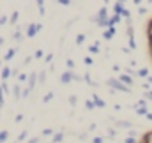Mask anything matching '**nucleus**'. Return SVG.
Segmentation results:
<instances>
[{
    "mask_svg": "<svg viewBox=\"0 0 152 143\" xmlns=\"http://www.w3.org/2000/svg\"><path fill=\"white\" fill-rule=\"evenodd\" d=\"M32 57H34V58H42V57H44V51H42V50H37Z\"/></svg>",
    "mask_w": 152,
    "mask_h": 143,
    "instance_id": "32",
    "label": "nucleus"
},
{
    "mask_svg": "<svg viewBox=\"0 0 152 143\" xmlns=\"http://www.w3.org/2000/svg\"><path fill=\"white\" fill-rule=\"evenodd\" d=\"M120 20H122V16H120V14H113V16H110V21H108V28H110V27H115L117 23H120Z\"/></svg>",
    "mask_w": 152,
    "mask_h": 143,
    "instance_id": "9",
    "label": "nucleus"
},
{
    "mask_svg": "<svg viewBox=\"0 0 152 143\" xmlns=\"http://www.w3.org/2000/svg\"><path fill=\"white\" fill-rule=\"evenodd\" d=\"M21 97V88L20 85H14V99H20Z\"/></svg>",
    "mask_w": 152,
    "mask_h": 143,
    "instance_id": "22",
    "label": "nucleus"
},
{
    "mask_svg": "<svg viewBox=\"0 0 152 143\" xmlns=\"http://www.w3.org/2000/svg\"><path fill=\"white\" fill-rule=\"evenodd\" d=\"M11 74H12V69H11L9 66H4L2 71H0V78H2V81H7V80L11 78Z\"/></svg>",
    "mask_w": 152,
    "mask_h": 143,
    "instance_id": "6",
    "label": "nucleus"
},
{
    "mask_svg": "<svg viewBox=\"0 0 152 143\" xmlns=\"http://www.w3.org/2000/svg\"><path fill=\"white\" fill-rule=\"evenodd\" d=\"M44 60H46V62H51V60H53V55H51V53H48V55L44 57Z\"/></svg>",
    "mask_w": 152,
    "mask_h": 143,
    "instance_id": "44",
    "label": "nucleus"
},
{
    "mask_svg": "<svg viewBox=\"0 0 152 143\" xmlns=\"http://www.w3.org/2000/svg\"><path fill=\"white\" fill-rule=\"evenodd\" d=\"M0 104H4V90L0 88Z\"/></svg>",
    "mask_w": 152,
    "mask_h": 143,
    "instance_id": "47",
    "label": "nucleus"
},
{
    "mask_svg": "<svg viewBox=\"0 0 152 143\" xmlns=\"http://www.w3.org/2000/svg\"><path fill=\"white\" fill-rule=\"evenodd\" d=\"M136 113H138V115H143V117H145V115L149 113V109H147V108H136Z\"/></svg>",
    "mask_w": 152,
    "mask_h": 143,
    "instance_id": "30",
    "label": "nucleus"
},
{
    "mask_svg": "<svg viewBox=\"0 0 152 143\" xmlns=\"http://www.w3.org/2000/svg\"><path fill=\"white\" fill-rule=\"evenodd\" d=\"M108 21H110V16H108V9H106V5H104V7H101V9L97 11L96 23H97V27H101V28H108Z\"/></svg>",
    "mask_w": 152,
    "mask_h": 143,
    "instance_id": "1",
    "label": "nucleus"
},
{
    "mask_svg": "<svg viewBox=\"0 0 152 143\" xmlns=\"http://www.w3.org/2000/svg\"><path fill=\"white\" fill-rule=\"evenodd\" d=\"M118 2H120V4H122V5H124V4H126V2H127V0H118Z\"/></svg>",
    "mask_w": 152,
    "mask_h": 143,
    "instance_id": "55",
    "label": "nucleus"
},
{
    "mask_svg": "<svg viewBox=\"0 0 152 143\" xmlns=\"http://www.w3.org/2000/svg\"><path fill=\"white\" fill-rule=\"evenodd\" d=\"M36 4H37L39 9H41V7H44V0H36Z\"/></svg>",
    "mask_w": 152,
    "mask_h": 143,
    "instance_id": "46",
    "label": "nucleus"
},
{
    "mask_svg": "<svg viewBox=\"0 0 152 143\" xmlns=\"http://www.w3.org/2000/svg\"><path fill=\"white\" fill-rule=\"evenodd\" d=\"M37 81L41 83V85H42V83L46 81V71H41V72L37 74Z\"/></svg>",
    "mask_w": 152,
    "mask_h": 143,
    "instance_id": "20",
    "label": "nucleus"
},
{
    "mask_svg": "<svg viewBox=\"0 0 152 143\" xmlns=\"http://www.w3.org/2000/svg\"><path fill=\"white\" fill-rule=\"evenodd\" d=\"M7 138H9V131H0V142H7Z\"/></svg>",
    "mask_w": 152,
    "mask_h": 143,
    "instance_id": "24",
    "label": "nucleus"
},
{
    "mask_svg": "<svg viewBox=\"0 0 152 143\" xmlns=\"http://www.w3.org/2000/svg\"><path fill=\"white\" fill-rule=\"evenodd\" d=\"M147 83H152V74L149 76V78H147Z\"/></svg>",
    "mask_w": 152,
    "mask_h": 143,
    "instance_id": "54",
    "label": "nucleus"
},
{
    "mask_svg": "<svg viewBox=\"0 0 152 143\" xmlns=\"http://www.w3.org/2000/svg\"><path fill=\"white\" fill-rule=\"evenodd\" d=\"M42 30V25L41 23H30V25H27V37L28 39H32V37H36Z\"/></svg>",
    "mask_w": 152,
    "mask_h": 143,
    "instance_id": "3",
    "label": "nucleus"
},
{
    "mask_svg": "<svg viewBox=\"0 0 152 143\" xmlns=\"http://www.w3.org/2000/svg\"><path fill=\"white\" fill-rule=\"evenodd\" d=\"M117 127H120V129H131V122H126V120L117 122Z\"/></svg>",
    "mask_w": 152,
    "mask_h": 143,
    "instance_id": "18",
    "label": "nucleus"
},
{
    "mask_svg": "<svg viewBox=\"0 0 152 143\" xmlns=\"http://www.w3.org/2000/svg\"><path fill=\"white\" fill-rule=\"evenodd\" d=\"M57 2H58L60 5H71V4H73V0H57Z\"/></svg>",
    "mask_w": 152,
    "mask_h": 143,
    "instance_id": "37",
    "label": "nucleus"
},
{
    "mask_svg": "<svg viewBox=\"0 0 152 143\" xmlns=\"http://www.w3.org/2000/svg\"><path fill=\"white\" fill-rule=\"evenodd\" d=\"M122 11H124V5H122L118 0H117V2L113 4V14H120Z\"/></svg>",
    "mask_w": 152,
    "mask_h": 143,
    "instance_id": "13",
    "label": "nucleus"
},
{
    "mask_svg": "<svg viewBox=\"0 0 152 143\" xmlns=\"http://www.w3.org/2000/svg\"><path fill=\"white\" fill-rule=\"evenodd\" d=\"M106 85L112 88V90H118V92H131V87H127V85H124L120 80H115V78H110L108 81H106Z\"/></svg>",
    "mask_w": 152,
    "mask_h": 143,
    "instance_id": "2",
    "label": "nucleus"
},
{
    "mask_svg": "<svg viewBox=\"0 0 152 143\" xmlns=\"http://www.w3.org/2000/svg\"><path fill=\"white\" fill-rule=\"evenodd\" d=\"M62 140H64V134H62V133H55V134L51 136V142L53 143H60Z\"/></svg>",
    "mask_w": 152,
    "mask_h": 143,
    "instance_id": "15",
    "label": "nucleus"
},
{
    "mask_svg": "<svg viewBox=\"0 0 152 143\" xmlns=\"http://www.w3.org/2000/svg\"><path fill=\"white\" fill-rule=\"evenodd\" d=\"M30 92H32L30 88H25V90L21 92V97H28V94H30Z\"/></svg>",
    "mask_w": 152,
    "mask_h": 143,
    "instance_id": "40",
    "label": "nucleus"
},
{
    "mask_svg": "<svg viewBox=\"0 0 152 143\" xmlns=\"http://www.w3.org/2000/svg\"><path fill=\"white\" fill-rule=\"evenodd\" d=\"M145 99L152 101V90H147V94H145Z\"/></svg>",
    "mask_w": 152,
    "mask_h": 143,
    "instance_id": "45",
    "label": "nucleus"
},
{
    "mask_svg": "<svg viewBox=\"0 0 152 143\" xmlns=\"http://www.w3.org/2000/svg\"><path fill=\"white\" fill-rule=\"evenodd\" d=\"M118 80L124 83V85H127V87H133L134 85V81H133V78H131V74H127V72H124V74H120L118 76Z\"/></svg>",
    "mask_w": 152,
    "mask_h": 143,
    "instance_id": "5",
    "label": "nucleus"
},
{
    "mask_svg": "<svg viewBox=\"0 0 152 143\" xmlns=\"http://www.w3.org/2000/svg\"><path fill=\"white\" fill-rule=\"evenodd\" d=\"M92 101H94L96 108H104V106H106V103H104V101H103L97 94H94V96H92Z\"/></svg>",
    "mask_w": 152,
    "mask_h": 143,
    "instance_id": "8",
    "label": "nucleus"
},
{
    "mask_svg": "<svg viewBox=\"0 0 152 143\" xmlns=\"http://www.w3.org/2000/svg\"><path fill=\"white\" fill-rule=\"evenodd\" d=\"M83 62H85L87 66H92V64H94V60H92L90 57H85V58H83Z\"/></svg>",
    "mask_w": 152,
    "mask_h": 143,
    "instance_id": "38",
    "label": "nucleus"
},
{
    "mask_svg": "<svg viewBox=\"0 0 152 143\" xmlns=\"http://www.w3.org/2000/svg\"><path fill=\"white\" fill-rule=\"evenodd\" d=\"M85 108H87V109H96V104H94V101H92V99L85 101Z\"/></svg>",
    "mask_w": 152,
    "mask_h": 143,
    "instance_id": "27",
    "label": "nucleus"
},
{
    "mask_svg": "<svg viewBox=\"0 0 152 143\" xmlns=\"http://www.w3.org/2000/svg\"><path fill=\"white\" fill-rule=\"evenodd\" d=\"M53 97H55V94H53V92H48V94H46V96L42 97V103H50V101H51Z\"/></svg>",
    "mask_w": 152,
    "mask_h": 143,
    "instance_id": "23",
    "label": "nucleus"
},
{
    "mask_svg": "<svg viewBox=\"0 0 152 143\" xmlns=\"http://www.w3.org/2000/svg\"><path fill=\"white\" fill-rule=\"evenodd\" d=\"M145 117H147V118H149V120H152V113H147V115H145Z\"/></svg>",
    "mask_w": 152,
    "mask_h": 143,
    "instance_id": "53",
    "label": "nucleus"
},
{
    "mask_svg": "<svg viewBox=\"0 0 152 143\" xmlns=\"http://www.w3.org/2000/svg\"><path fill=\"white\" fill-rule=\"evenodd\" d=\"M0 88L4 90V94H9V85H7V81H2V85H0Z\"/></svg>",
    "mask_w": 152,
    "mask_h": 143,
    "instance_id": "29",
    "label": "nucleus"
},
{
    "mask_svg": "<svg viewBox=\"0 0 152 143\" xmlns=\"http://www.w3.org/2000/svg\"><path fill=\"white\" fill-rule=\"evenodd\" d=\"M115 27H110V28H104V32H103V37L106 39V41H112L113 39V36H115Z\"/></svg>",
    "mask_w": 152,
    "mask_h": 143,
    "instance_id": "7",
    "label": "nucleus"
},
{
    "mask_svg": "<svg viewBox=\"0 0 152 143\" xmlns=\"http://www.w3.org/2000/svg\"><path fill=\"white\" fill-rule=\"evenodd\" d=\"M136 74H138L140 78H149V76H151V72H149V69H147V67L138 69V71H136Z\"/></svg>",
    "mask_w": 152,
    "mask_h": 143,
    "instance_id": "14",
    "label": "nucleus"
},
{
    "mask_svg": "<svg viewBox=\"0 0 152 143\" xmlns=\"http://www.w3.org/2000/svg\"><path fill=\"white\" fill-rule=\"evenodd\" d=\"M83 42H85V34H78V36H76V44L80 46V44H83Z\"/></svg>",
    "mask_w": 152,
    "mask_h": 143,
    "instance_id": "25",
    "label": "nucleus"
},
{
    "mask_svg": "<svg viewBox=\"0 0 152 143\" xmlns=\"http://www.w3.org/2000/svg\"><path fill=\"white\" fill-rule=\"evenodd\" d=\"M69 103H71L73 106H76V103H78V99H76V96H71V97H69Z\"/></svg>",
    "mask_w": 152,
    "mask_h": 143,
    "instance_id": "41",
    "label": "nucleus"
},
{
    "mask_svg": "<svg viewBox=\"0 0 152 143\" xmlns=\"http://www.w3.org/2000/svg\"><path fill=\"white\" fill-rule=\"evenodd\" d=\"M124 143H138V142H136V138L129 136V138H126V140H124Z\"/></svg>",
    "mask_w": 152,
    "mask_h": 143,
    "instance_id": "39",
    "label": "nucleus"
},
{
    "mask_svg": "<svg viewBox=\"0 0 152 143\" xmlns=\"http://www.w3.org/2000/svg\"><path fill=\"white\" fill-rule=\"evenodd\" d=\"M92 143H103V138L101 136H96V138H92Z\"/></svg>",
    "mask_w": 152,
    "mask_h": 143,
    "instance_id": "43",
    "label": "nucleus"
},
{
    "mask_svg": "<svg viewBox=\"0 0 152 143\" xmlns=\"http://www.w3.org/2000/svg\"><path fill=\"white\" fill-rule=\"evenodd\" d=\"M145 12H147V7H140V9H138V14H140V16H143Z\"/></svg>",
    "mask_w": 152,
    "mask_h": 143,
    "instance_id": "42",
    "label": "nucleus"
},
{
    "mask_svg": "<svg viewBox=\"0 0 152 143\" xmlns=\"http://www.w3.org/2000/svg\"><path fill=\"white\" fill-rule=\"evenodd\" d=\"M4 42H5V39H4V37H0V46H4Z\"/></svg>",
    "mask_w": 152,
    "mask_h": 143,
    "instance_id": "51",
    "label": "nucleus"
},
{
    "mask_svg": "<svg viewBox=\"0 0 152 143\" xmlns=\"http://www.w3.org/2000/svg\"><path fill=\"white\" fill-rule=\"evenodd\" d=\"M129 48H131V50H136V41H134V37H129Z\"/></svg>",
    "mask_w": 152,
    "mask_h": 143,
    "instance_id": "33",
    "label": "nucleus"
},
{
    "mask_svg": "<svg viewBox=\"0 0 152 143\" xmlns=\"http://www.w3.org/2000/svg\"><path fill=\"white\" fill-rule=\"evenodd\" d=\"M126 32H127V39H129V37H134V30H133L131 23H127V27H126Z\"/></svg>",
    "mask_w": 152,
    "mask_h": 143,
    "instance_id": "21",
    "label": "nucleus"
},
{
    "mask_svg": "<svg viewBox=\"0 0 152 143\" xmlns=\"http://www.w3.org/2000/svg\"><path fill=\"white\" fill-rule=\"evenodd\" d=\"M133 2H134V4H136V5H140V4H142V2H143V0H133Z\"/></svg>",
    "mask_w": 152,
    "mask_h": 143,
    "instance_id": "52",
    "label": "nucleus"
},
{
    "mask_svg": "<svg viewBox=\"0 0 152 143\" xmlns=\"http://www.w3.org/2000/svg\"><path fill=\"white\" fill-rule=\"evenodd\" d=\"M145 34H147V37H152V18L147 21V25H145Z\"/></svg>",
    "mask_w": 152,
    "mask_h": 143,
    "instance_id": "17",
    "label": "nucleus"
},
{
    "mask_svg": "<svg viewBox=\"0 0 152 143\" xmlns=\"http://www.w3.org/2000/svg\"><path fill=\"white\" fill-rule=\"evenodd\" d=\"M53 134H55V133H53L51 129H44V131H42V136H53Z\"/></svg>",
    "mask_w": 152,
    "mask_h": 143,
    "instance_id": "35",
    "label": "nucleus"
},
{
    "mask_svg": "<svg viewBox=\"0 0 152 143\" xmlns=\"http://www.w3.org/2000/svg\"><path fill=\"white\" fill-rule=\"evenodd\" d=\"M0 143H5V142H0Z\"/></svg>",
    "mask_w": 152,
    "mask_h": 143,
    "instance_id": "58",
    "label": "nucleus"
},
{
    "mask_svg": "<svg viewBox=\"0 0 152 143\" xmlns=\"http://www.w3.org/2000/svg\"><path fill=\"white\" fill-rule=\"evenodd\" d=\"M138 143H152V131H147V133L140 138V142Z\"/></svg>",
    "mask_w": 152,
    "mask_h": 143,
    "instance_id": "10",
    "label": "nucleus"
},
{
    "mask_svg": "<svg viewBox=\"0 0 152 143\" xmlns=\"http://www.w3.org/2000/svg\"><path fill=\"white\" fill-rule=\"evenodd\" d=\"M25 81H27V74H23V72L18 74V83H25Z\"/></svg>",
    "mask_w": 152,
    "mask_h": 143,
    "instance_id": "34",
    "label": "nucleus"
},
{
    "mask_svg": "<svg viewBox=\"0 0 152 143\" xmlns=\"http://www.w3.org/2000/svg\"><path fill=\"white\" fill-rule=\"evenodd\" d=\"M36 81H37V74H36V72H32V74L28 76V88H30V90L36 87Z\"/></svg>",
    "mask_w": 152,
    "mask_h": 143,
    "instance_id": "11",
    "label": "nucleus"
},
{
    "mask_svg": "<svg viewBox=\"0 0 152 143\" xmlns=\"http://www.w3.org/2000/svg\"><path fill=\"white\" fill-rule=\"evenodd\" d=\"M66 66H67V71H73V69H75V60H73V58H67Z\"/></svg>",
    "mask_w": 152,
    "mask_h": 143,
    "instance_id": "26",
    "label": "nucleus"
},
{
    "mask_svg": "<svg viewBox=\"0 0 152 143\" xmlns=\"http://www.w3.org/2000/svg\"><path fill=\"white\" fill-rule=\"evenodd\" d=\"M2 106H4V104H0V109H2Z\"/></svg>",
    "mask_w": 152,
    "mask_h": 143,
    "instance_id": "56",
    "label": "nucleus"
},
{
    "mask_svg": "<svg viewBox=\"0 0 152 143\" xmlns=\"http://www.w3.org/2000/svg\"><path fill=\"white\" fill-rule=\"evenodd\" d=\"M108 134L110 136H115V129H108Z\"/></svg>",
    "mask_w": 152,
    "mask_h": 143,
    "instance_id": "50",
    "label": "nucleus"
},
{
    "mask_svg": "<svg viewBox=\"0 0 152 143\" xmlns=\"http://www.w3.org/2000/svg\"><path fill=\"white\" fill-rule=\"evenodd\" d=\"M18 18H20V12H18V11H14V12L11 14V18H9L11 25H16V23H18Z\"/></svg>",
    "mask_w": 152,
    "mask_h": 143,
    "instance_id": "16",
    "label": "nucleus"
},
{
    "mask_svg": "<svg viewBox=\"0 0 152 143\" xmlns=\"http://www.w3.org/2000/svg\"><path fill=\"white\" fill-rule=\"evenodd\" d=\"M75 80V72L73 71H64L60 74V83L62 85H67V83H71Z\"/></svg>",
    "mask_w": 152,
    "mask_h": 143,
    "instance_id": "4",
    "label": "nucleus"
},
{
    "mask_svg": "<svg viewBox=\"0 0 152 143\" xmlns=\"http://www.w3.org/2000/svg\"><path fill=\"white\" fill-rule=\"evenodd\" d=\"M88 51H90L92 55H97V53H99V42H96V44H92V46L88 48Z\"/></svg>",
    "mask_w": 152,
    "mask_h": 143,
    "instance_id": "19",
    "label": "nucleus"
},
{
    "mask_svg": "<svg viewBox=\"0 0 152 143\" xmlns=\"http://www.w3.org/2000/svg\"><path fill=\"white\" fill-rule=\"evenodd\" d=\"M16 140H18V142H25V140H27V131H21L20 136H18Z\"/></svg>",
    "mask_w": 152,
    "mask_h": 143,
    "instance_id": "31",
    "label": "nucleus"
},
{
    "mask_svg": "<svg viewBox=\"0 0 152 143\" xmlns=\"http://www.w3.org/2000/svg\"><path fill=\"white\" fill-rule=\"evenodd\" d=\"M39 140H41V138H32V140H28L27 143H39Z\"/></svg>",
    "mask_w": 152,
    "mask_h": 143,
    "instance_id": "48",
    "label": "nucleus"
},
{
    "mask_svg": "<svg viewBox=\"0 0 152 143\" xmlns=\"http://www.w3.org/2000/svg\"><path fill=\"white\" fill-rule=\"evenodd\" d=\"M7 21H9V18H7V16H0V27H4Z\"/></svg>",
    "mask_w": 152,
    "mask_h": 143,
    "instance_id": "36",
    "label": "nucleus"
},
{
    "mask_svg": "<svg viewBox=\"0 0 152 143\" xmlns=\"http://www.w3.org/2000/svg\"><path fill=\"white\" fill-rule=\"evenodd\" d=\"M20 37H21V34H20V32H14V39H16V41H21Z\"/></svg>",
    "mask_w": 152,
    "mask_h": 143,
    "instance_id": "49",
    "label": "nucleus"
},
{
    "mask_svg": "<svg viewBox=\"0 0 152 143\" xmlns=\"http://www.w3.org/2000/svg\"><path fill=\"white\" fill-rule=\"evenodd\" d=\"M83 78H85V81H87L88 85H92V87H96V83H94V81L90 80V74H88V72H85V76H83Z\"/></svg>",
    "mask_w": 152,
    "mask_h": 143,
    "instance_id": "28",
    "label": "nucleus"
},
{
    "mask_svg": "<svg viewBox=\"0 0 152 143\" xmlns=\"http://www.w3.org/2000/svg\"><path fill=\"white\" fill-rule=\"evenodd\" d=\"M14 55H16V50H14V48H11V50H7V51H5V55H4V60L7 62V60L14 58Z\"/></svg>",
    "mask_w": 152,
    "mask_h": 143,
    "instance_id": "12",
    "label": "nucleus"
},
{
    "mask_svg": "<svg viewBox=\"0 0 152 143\" xmlns=\"http://www.w3.org/2000/svg\"><path fill=\"white\" fill-rule=\"evenodd\" d=\"M0 66H2V60H0Z\"/></svg>",
    "mask_w": 152,
    "mask_h": 143,
    "instance_id": "57",
    "label": "nucleus"
}]
</instances>
